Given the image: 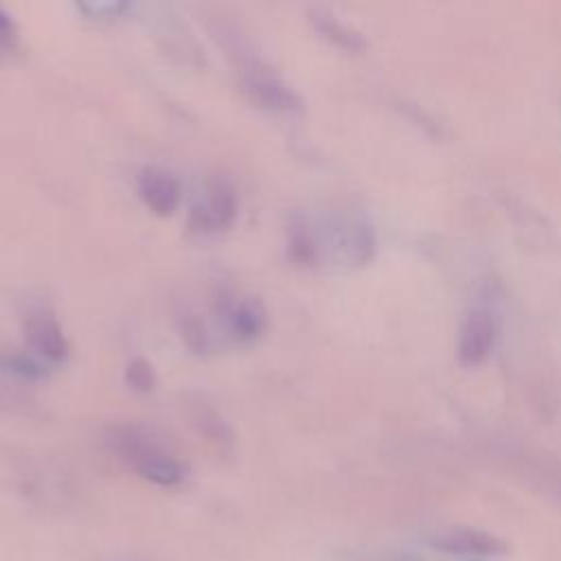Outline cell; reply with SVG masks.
Listing matches in <instances>:
<instances>
[{
	"label": "cell",
	"instance_id": "1",
	"mask_svg": "<svg viewBox=\"0 0 561 561\" xmlns=\"http://www.w3.org/2000/svg\"><path fill=\"white\" fill-rule=\"evenodd\" d=\"M105 443L138 476L158 486H175L186 476L184 462L138 423H112L105 430Z\"/></svg>",
	"mask_w": 561,
	"mask_h": 561
},
{
	"label": "cell",
	"instance_id": "2",
	"mask_svg": "<svg viewBox=\"0 0 561 561\" xmlns=\"http://www.w3.org/2000/svg\"><path fill=\"white\" fill-rule=\"evenodd\" d=\"M239 208L234 184L226 175L208 178L202 197L191 206L188 228L197 234H215L232 226Z\"/></svg>",
	"mask_w": 561,
	"mask_h": 561
},
{
	"label": "cell",
	"instance_id": "3",
	"mask_svg": "<svg viewBox=\"0 0 561 561\" xmlns=\"http://www.w3.org/2000/svg\"><path fill=\"white\" fill-rule=\"evenodd\" d=\"M213 311L221 320L228 335L237 342H250L259 337L270 322L263 300L252 294L219 291L215 296Z\"/></svg>",
	"mask_w": 561,
	"mask_h": 561
},
{
	"label": "cell",
	"instance_id": "4",
	"mask_svg": "<svg viewBox=\"0 0 561 561\" xmlns=\"http://www.w3.org/2000/svg\"><path fill=\"white\" fill-rule=\"evenodd\" d=\"M243 94L259 107L274 112H294L302 107L300 94L265 66H248L239 77Z\"/></svg>",
	"mask_w": 561,
	"mask_h": 561
},
{
	"label": "cell",
	"instance_id": "5",
	"mask_svg": "<svg viewBox=\"0 0 561 561\" xmlns=\"http://www.w3.org/2000/svg\"><path fill=\"white\" fill-rule=\"evenodd\" d=\"M24 340L46 362H64L68 357V340L61 324L48 309H33L24 318Z\"/></svg>",
	"mask_w": 561,
	"mask_h": 561
},
{
	"label": "cell",
	"instance_id": "6",
	"mask_svg": "<svg viewBox=\"0 0 561 561\" xmlns=\"http://www.w3.org/2000/svg\"><path fill=\"white\" fill-rule=\"evenodd\" d=\"M136 188H138V195L145 202V206L160 217L171 215L178 208L180 197H182V186H180L178 178L162 167L140 169V173L136 178Z\"/></svg>",
	"mask_w": 561,
	"mask_h": 561
},
{
	"label": "cell",
	"instance_id": "7",
	"mask_svg": "<svg viewBox=\"0 0 561 561\" xmlns=\"http://www.w3.org/2000/svg\"><path fill=\"white\" fill-rule=\"evenodd\" d=\"M495 342V320L486 309H471L460 327L458 359L465 366L480 364Z\"/></svg>",
	"mask_w": 561,
	"mask_h": 561
},
{
	"label": "cell",
	"instance_id": "8",
	"mask_svg": "<svg viewBox=\"0 0 561 561\" xmlns=\"http://www.w3.org/2000/svg\"><path fill=\"white\" fill-rule=\"evenodd\" d=\"M434 546L445 552L458 554H502L506 550V543L502 539L476 528L445 530L434 539Z\"/></svg>",
	"mask_w": 561,
	"mask_h": 561
},
{
	"label": "cell",
	"instance_id": "9",
	"mask_svg": "<svg viewBox=\"0 0 561 561\" xmlns=\"http://www.w3.org/2000/svg\"><path fill=\"white\" fill-rule=\"evenodd\" d=\"M173 320H175V329H178L182 342L193 353H210L215 348L213 333L195 307H191L188 302L178 305L173 309Z\"/></svg>",
	"mask_w": 561,
	"mask_h": 561
},
{
	"label": "cell",
	"instance_id": "10",
	"mask_svg": "<svg viewBox=\"0 0 561 561\" xmlns=\"http://www.w3.org/2000/svg\"><path fill=\"white\" fill-rule=\"evenodd\" d=\"M311 24L316 26V31L322 37H327L329 42H333L342 50L362 53L366 48V42H364L362 33H357L355 28H351L348 24L337 20V15H333L327 9H313L311 11Z\"/></svg>",
	"mask_w": 561,
	"mask_h": 561
},
{
	"label": "cell",
	"instance_id": "11",
	"mask_svg": "<svg viewBox=\"0 0 561 561\" xmlns=\"http://www.w3.org/2000/svg\"><path fill=\"white\" fill-rule=\"evenodd\" d=\"M287 243H289V256L298 263H316L320 254V243L318 237L313 234L311 226L302 217H294L287 230Z\"/></svg>",
	"mask_w": 561,
	"mask_h": 561
},
{
	"label": "cell",
	"instance_id": "12",
	"mask_svg": "<svg viewBox=\"0 0 561 561\" xmlns=\"http://www.w3.org/2000/svg\"><path fill=\"white\" fill-rule=\"evenodd\" d=\"M191 412H193V423L199 427V432H204L213 440H230V430L213 405L197 399V401H193Z\"/></svg>",
	"mask_w": 561,
	"mask_h": 561
},
{
	"label": "cell",
	"instance_id": "13",
	"mask_svg": "<svg viewBox=\"0 0 561 561\" xmlns=\"http://www.w3.org/2000/svg\"><path fill=\"white\" fill-rule=\"evenodd\" d=\"M127 383L138 392H151L156 388V373L153 366L145 357H136L125 368Z\"/></svg>",
	"mask_w": 561,
	"mask_h": 561
},
{
	"label": "cell",
	"instance_id": "14",
	"mask_svg": "<svg viewBox=\"0 0 561 561\" xmlns=\"http://www.w3.org/2000/svg\"><path fill=\"white\" fill-rule=\"evenodd\" d=\"M81 9L90 18H116L121 11L127 9L125 2H81Z\"/></svg>",
	"mask_w": 561,
	"mask_h": 561
},
{
	"label": "cell",
	"instance_id": "15",
	"mask_svg": "<svg viewBox=\"0 0 561 561\" xmlns=\"http://www.w3.org/2000/svg\"><path fill=\"white\" fill-rule=\"evenodd\" d=\"M13 37V20L4 9H0V39Z\"/></svg>",
	"mask_w": 561,
	"mask_h": 561
}]
</instances>
